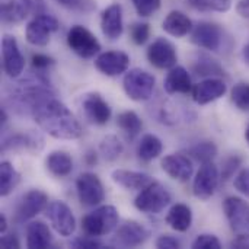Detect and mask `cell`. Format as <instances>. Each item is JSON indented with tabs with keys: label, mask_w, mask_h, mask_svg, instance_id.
Listing matches in <instances>:
<instances>
[{
	"label": "cell",
	"mask_w": 249,
	"mask_h": 249,
	"mask_svg": "<svg viewBox=\"0 0 249 249\" xmlns=\"http://www.w3.org/2000/svg\"><path fill=\"white\" fill-rule=\"evenodd\" d=\"M191 42L207 51H220L225 44V31L213 22H198L191 31Z\"/></svg>",
	"instance_id": "7"
},
{
	"label": "cell",
	"mask_w": 249,
	"mask_h": 249,
	"mask_svg": "<svg viewBox=\"0 0 249 249\" xmlns=\"http://www.w3.org/2000/svg\"><path fill=\"white\" fill-rule=\"evenodd\" d=\"M163 89L168 95H185L193 92V83L188 70L182 66H174L169 69V73L163 80Z\"/></svg>",
	"instance_id": "22"
},
{
	"label": "cell",
	"mask_w": 249,
	"mask_h": 249,
	"mask_svg": "<svg viewBox=\"0 0 249 249\" xmlns=\"http://www.w3.org/2000/svg\"><path fill=\"white\" fill-rule=\"evenodd\" d=\"M57 4L61 7L74 10V12H82V13H89L93 9H96V4L93 0H54Z\"/></svg>",
	"instance_id": "40"
},
{
	"label": "cell",
	"mask_w": 249,
	"mask_h": 249,
	"mask_svg": "<svg viewBox=\"0 0 249 249\" xmlns=\"http://www.w3.org/2000/svg\"><path fill=\"white\" fill-rule=\"evenodd\" d=\"M120 214L114 206H99L82 219V231L88 236L101 238L118 228Z\"/></svg>",
	"instance_id": "2"
},
{
	"label": "cell",
	"mask_w": 249,
	"mask_h": 249,
	"mask_svg": "<svg viewBox=\"0 0 249 249\" xmlns=\"http://www.w3.org/2000/svg\"><path fill=\"white\" fill-rule=\"evenodd\" d=\"M165 220H166V223H168V226L171 229H174L175 232L184 233L193 225V212L187 204L177 203L169 209Z\"/></svg>",
	"instance_id": "27"
},
{
	"label": "cell",
	"mask_w": 249,
	"mask_h": 249,
	"mask_svg": "<svg viewBox=\"0 0 249 249\" xmlns=\"http://www.w3.org/2000/svg\"><path fill=\"white\" fill-rule=\"evenodd\" d=\"M117 125L124 133L127 140H134L140 134V131L143 128V121L137 115V112H134V111H124V112L118 114Z\"/></svg>",
	"instance_id": "31"
},
{
	"label": "cell",
	"mask_w": 249,
	"mask_h": 249,
	"mask_svg": "<svg viewBox=\"0 0 249 249\" xmlns=\"http://www.w3.org/2000/svg\"><path fill=\"white\" fill-rule=\"evenodd\" d=\"M53 244V235L48 228L41 220L31 222L26 226V248L47 249Z\"/></svg>",
	"instance_id": "26"
},
{
	"label": "cell",
	"mask_w": 249,
	"mask_h": 249,
	"mask_svg": "<svg viewBox=\"0 0 249 249\" xmlns=\"http://www.w3.org/2000/svg\"><path fill=\"white\" fill-rule=\"evenodd\" d=\"M149 236L150 232L143 225L136 220H127L117 229L111 244L117 248H137L144 245Z\"/></svg>",
	"instance_id": "12"
},
{
	"label": "cell",
	"mask_w": 249,
	"mask_h": 249,
	"mask_svg": "<svg viewBox=\"0 0 249 249\" xmlns=\"http://www.w3.org/2000/svg\"><path fill=\"white\" fill-rule=\"evenodd\" d=\"M163 31L174 38H184L191 34L194 25L193 20L181 10H172L166 15L162 22Z\"/></svg>",
	"instance_id": "25"
},
{
	"label": "cell",
	"mask_w": 249,
	"mask_h": 249,
	"mask_svg": "<svg viewBox=\"0 0 249 249\" xmlns=\"http://www.w3.org/2000/svg\"><path fill=\"white\" fill-rule=\"evenodd\" d=\"M231 99L235 107L244 112H249V83L239 82L231 90Z\"/></svg>",
	"instance_id": "36"
},
{
	"label": "cell",
	"mask_w": 249,
	"mask_h": 249,
	"mask_svg": "<svg viewBox=\"0 0 249 249\" xmlns=\"http://www.w3.org/2000/svg\"><path fill=\"white\" fill-rule=\"evenodd\" d=\"M220 182V172L217 166L213 162L203 163L196 174L194 182H193V194L196 198L206 201L210 200Z\"/></svg>",
	"instance_id": "9"
},
{
	"label": "cell",
	"mask_w": 249,
	"mask_h": 249,
	"mask_svg": "<svg viewBox=\"0 0 249 249\" xmlns=\"http://www.w3.org/2000/svg\"><path fill=\"white\" fill-rule=\"evenodd\" d=\"M20 181V175L16 168L9 162L3 160L0 163V196L7 197L13 193Z\"/></svg>",
	"instance_id": "32"
},
{
	"label": "cell",
	"mask_w": 249,
	"mask_h": 249,
	"mask_svg": "<svg viewBox=\"0 0 249 249\" xmlns=\"http://www.w3.org/2000/svg\"><path fill=\"white\" fill-rule=\"evenodd\" d=\"M7 231V219L4 214H0V235H4Z\"/></svg>",
	"instance_id": "50"
},
{
	"label": "cell",
	"mask_w": 249,
	"mask_h": 249,
	"mask_svg": "<svg viewBox=\"0 0 249 249\" xmlns=\"http://www.w3.org/2000/svg\"><path fill=\"white\" fill-rule=\"evenodd\" d=\"M242 166V158L238 155H232L229 158L225 159L223 165H222V171H220V181L228 182L229 179H232L233 177H236V172L239 171V168Z\"/></svg>",
	"instance_id": "37"
},
{
	"label": "cell",
	"mask_w": 249,
	"mask_h": 249,
	"mask_svg": "<svg viewBox=\"0 0 249 249\" xmlns=\"http://www.w3.org/2000/svg\"><path fill=\"white\" fill-rule=\"evenodd\" d=\"M1 64L3 71L10 79H18L25 70V57L20 53L18 39L12 35L1 38Z\"/></svg>",
	"instance_id": "11"
},
{
	"label": "cell",
	"mask_w": 249,
	"mask_h": 249,
	"mask_svg": "<svg viewBox=\"0 0 249 249\" xmlns=\"http://www.w3.org/2000/svg\"><path fill=\"white\" fill-rule=\"evenodd\" d=\"M172 201L171 193L165 185L158 181H153L150 185L139 191V196L134 200V207L144 214H159L162 213Z\"/></svg>",
	"instance_id": "3"
},
{
	"label": "cell",
	"mask_w": 249,
	"mask_h": 249,
	"mask_svg": "<svg viewBox=\"0 0 249 249\" xmlns=\"http://www.w3.org/2000/svg\"><path fill=\"white\" fill-rule=\"evenodd\" d=\"M47 206H48V196L41 190H31L22 197L18 206L15 212V222L20 225L28 220H32L39 213H42L47 209Z\"/></svg>",
	"instance_id": "15"
},
{
	"label": "cell",
	"mask_w": 249,
	"mask_h": 249,
	"mask_svg": "<svg viewBox=\"0 0 249 249\" xmlns=\"http://www.w3.org/2000/svg\"><path fill=\"white\" fill-rule=\"evenodd\" d=\"M32 118L44 133L57 140H77L83 134L76 115L55 95L42 101L35 108Z\"/></svg>",
	"instance_id": "1"
},
{
	"label": "cell",
	"mask_w": 249,
	"mask_h": 249,
	"mask_svg": "<svg viewBox=\"0 0 249 249\" xmlns=\"http://www.w3.org/2000/svg\"><path fill=\"white\" fill-rule=\"evenodd\" d=\"M236 12L242 18L249 19V0H239L238 4H236Z\"/></svg>",
	"instance_id": "49"
},
{
	"label": "cell",
	"mask_w": 249,
	"mask_h": 249,
	"mask_svg": "<svg viewBox=\"0 0 249 249\" xmlns=\"http://www.w3.org/2000/svg\"><path fill=\"white\" fill-rule=\"evenodd\" d=\"M242 57H244V61L249 66V42L244 47V50H242Z\"/></svg>",
	"instance_id": "52"
},
{
	"label": "cell",
	"mask_w": 249,
	"mask_h": 249,
	"mask_svg": "<svg viewBox=\"0 0 249 249\" xmlns=\"http://www.w3.org/2000/svg\"><path fill=\"white\" fill-rule=\"evenodd\" d=\"M185 155H188L193 160L198 163H209L213 162L217 156V146L213 142H198L193 146H190L185 150Z\"/></svg>",
	"instance_id": "33"
},
{
	"label": "cell",
	"mask_w": 249,
	"mask_h": 249,
	"mask_svg": "<svg viewBox=\"0 0 249 249\" xmlns=\"http://www.w3.org/2000/svg\"><path fill=\"white\" fill-rule=\"evenodd\" d=\"M160 166L166 175L179 182H187L194 174L193 159L185 153H172L165 156L160 160Z\"/></svg>",
	"instance_id": "18"
},
{
	"label": "cell",
	"mask_w": 249,
	"mask_h": 249,
	"mask_svg": "<svg viewBox=\"0 0 249 249\" xmlns=\"http://www.w3.org/2000/svg\"><path fill=\"white\" fill-rule=\"evenodd\" d=\"M245 140H247V143H248L249 146V125L247 127V130H245Z\"/></svg>",
	"instance_id": "53"
},
{
	"label": "cell",
	"mask_w": 249,
	"mask_h": 249,
	"mask_svg": "<svg viewBox=\"0 0 249 249\" xmlns=\"http://www.w3.org/2000/svg\"><path fill=\"white\" fill-rule=\"evenodd\" d=\"M193 73L196 76L206 77V79L226 76V71H225L223 66L217 60L212 58L207 54H198L197 55V58L193 63Z\"/></svg>",
	"instance_id": "29"
},
{
	"label": "cell",
	"mask_w": 249,
	"mask_h": 249,
	"mask_svg": "<svg viewBox=\"0 0 249 249\" xmlns=\"http://www.w3.org/2000/svg\"><path fill=\"white\" fill-rule=\"evenodd\" d=\"M76 193L79 201L86 207L99 206L105 200V190L98 175L83 172L76 179Z\"/></svg>",
	"instance_id": "8"
},
{
	"label": "cell",
	"mask_w": 249,
	"mask_h": 249,
	"mask_svg": "<svg viewBox=\"0 0 249 249\" xmlns=\"http://www.w3.org/2000/svg\"><path fill=\"white\" fill-rule=\"evenodd\" d=\"M223 212L235 233H248L249 203L247 200L231 196L223 201Z\"/></svg>",
	"instance_id": "13"
},
{
	"label": "cell",
	"mask_w": 249,
	"mask_h": 249,
	"mask_svg": "<svg viewBox=\"0 0 249 249\" xmlns=\"http://www.w3.org/2000/svg\"><path fill=\"white\" fill-rule=\"evenodd\" d=\"M123 152H124V144L114 134L105 136L99 143V153L107 162H115L123 155Z\"/></svg>",
	"instance_id": "34"
},
{
	"label": "cell",
	"mask_w": 249,
	"mask_h": 249,
	"mask_svg": "<svg viewBox=\"0 0 249 249\" xmlns=\"http://www.w3.org/2000/svg\"><path fill=\"white\" fill-rule=\"evenodd\" d=\"M136 12L142 18H149L160 9L162 0H131Z\"/></svg>",
	"instance_id": "39"
},
{
	"label": "cell",
	"mask_w": 249,
	"mask_h": 249,
	"mask_svg": "<svg viewBox=\"0 0 249 249\" xmlns=\"http://www.w3.org/2000/svg\"><path fill=\"white\" fill-rule=\"evenodd\" d=\"M44 147V140L38 133H15L6 137L1 143V150H31L39 152Z\"/></svg>",
	"instance_id": "23"
},
{
	"label": "cell",
	"mask_w": 249,
	"mask_h": 249,
	"mask_svg": "<svg viewBox=\"0 0 249 249\" xmlns=\"http://www.w3.org/2000/svg\"><path fill=\"white\" fill-rule=\"evenodd\" d=\"M60 28L58 20L48 13H38L31 19L25 28V38L28 44L34 47H45L48 45L51 35L57 32Z\"/></svg>",
	"instance_id": "5"
},
{
	"label": "cell",
	"mask_w": 249,
	"mask_h": 249,
	"mask_svg": "<svg viewBox=\"0 0 249 249\" xmlns=\"http://www.w3.org/2000/svg\"><path fill=\"white\" fill-rule=\"evenodd\" d=\"M130 36L136 45H143L150 36V25L147 22H136L130 26Z\"/></svg>",
	"instance_id": "38"
},
{
	"label": "cell",
	"mask_w": 249,
	"mask_h": 249,
	"mask_svg": "<svg viewBox=\"0 0 249 249\" xmlns=\"http://www.w3.org/2000/svg\"><path fill=\"white\" fill-rule=\"evenodd\" d=\"M82 109L88 121L95 125H104L111 120L112 109L109 104L98 92L86 93L82 98Z\"/></svg>",
	"instance_id": "16"
},
{
	"label": "cell",
	"mask_w": 249,
	"mask_h": 249,
	"mask_svg": "<svg viewBox=\"0 0 249 249\" xmlns=\"http://www.w3.org/2000/svg\"><path fill=\"white\" fill-rule=\"evenodd\" d=\"M187 3L198 12L226 13L232 9V0H187Z\"/></svg>",
	"instance_id": "35"
},
{
	"label": "cell",
	"mask_w": 249,
	"mask_h": 249,
	"mask_svg": "<svg viewBox=\"0 0 249 249\" xmlns=\"http://www.w3.org/2000/svg\"><path fill=\"white\" fill-rule=\"evenodd\" d=\"M95 67L105 76L115 77L125 73L130 67V55L124 51L99 53L95 58Z\"/></svg>",
	"instance_id": "17"
},
{
	"label": "cell",
	"mask_w": 249,
	"mask_h": 249,
	"mask_svg": "<svg viewBox=\"0 0 249 249\" xmlns=\"http://www.w3.org/2000/svg\"><path fill=\"white\" fill-rule=\"evenodd\" d=\"M155 86H156L155 76L143 69L127 70L123 79V89L125 95L136 102L149 101L153 95Z\"/></svg>",
	"instance_id": "4"
},
{
	"label": "cell",
	"mask_w": 249,
	"mask_h": 249,
	"mask_svg": "<svg viewBox=\"0 0 249 249\" xmlns=\"http://www.w3.org/2000/svg\"><path fill=\"white\" fill-rule=\"evenodd\" d=\"M158 249H179L181 248V242L172 236V235H160L156 242H155Z\"/></svg>",
	"instance_id": "45"
},
{
	"label": "cell",
	"mask_w": 249,
	"mask_h": 249,
	"mask_svg": "<svg viewBox=\"0 0 249 249\" xmlns=\"http://www.w3.org/2000/svg\"><path fill=\"white\" fill-rule=\"evenodd\" d=\"M162 152H163L162 140L155 134H144L137 144V158L144 163L158 159L162 155Z\"/></svg>",
	"instance_id": "30"
},
{
	"label": "cell",
	"mask_w": 249,
	"mask_h": 249,
	"mask_svg": "<svg viewBox=\"0 0 249 249\" xmlns=\"http://www.w3.org/2000/svg\"><path fill=\"white\" fill-rule=\"evenodd\" d=\"M0 247L3 249H19L20 248V242L15 233H7V235L1 236Z\"/></svg>",
	"instance_id": "46"
},
{
	"label": "cell",
	"mask_w": 249,
	"mask_h": 249,
	"mask_svg": "<svg viewBox=\"0 0 249 249\" xmlns=\"http://www.w3.org/2000/svg\"><path fill=\"white\" fill-rule=\"evenodd\" d=\"M48 172L55 178H66L73 171V159L64 150H54L45 159Z\"/></svg>",
	"instance_id": "28"
},
{
	"label": "cell",
	"mask_w": 249,
	"mask_h": 249,
	"mask_svg": "<svg viewBox=\"0 0 249 249\" xmlns=\"http://www.w3.org/2000/svg\"><path fill=\"white\" fill-rule=\"evenodd\" d=\"M101 31L109 41H117L124 32L123 6L118 3L109 4L101 15Z\"/></svg>",
	"instance_id": "20"
},
{
	"label": "cell",
	"mask_w": 249,
	"mask_h": 249,
	"mask_svg": "<svg viewBox=\"0 0 249 249\" xmlns=\"http://www.w3.org/2000/svg\"><path fill=\"white\" fill-rule=\"evenodd\" d=\"M70 50L80 58H93L101 53V42L83 25H73L67 32Z\"/></svg>",
	"instance_id": "6"
},
{
	"label": "cell",
	"mask_w": 249,
	"mask_h": 249,
	"mask_svg": "<svg viewBox=\"0 0 249 249\" xmlns=\"http://www.w3.org/2000/svg\"><path fill=\"white\" fill-rule=\"evenodd\" d=\"M45 214L53 226V229L60 235V236H71L76 231V219L71 212V209L64 203V201H51L47 209Z\"/></svg>",
	"instance_id": "10"
},
{
	"label": "cell",
	"mask_w": 249,
	"mask_h": 249,
	"mask_svg": "<svg viewBox=\"0 0 249 249\" xmlns=\"http://www.w3.org/2000/svg\"><path fill=\"white\" fill-rule=\"evenodd\" d=\"M70 247L76 249H101L104 248V244L98 238L85 235V236H79V238L73 239L70 242Z\"/></svg>",
	"instance_id": "42"
},
{
	"label": "cell",
	"mask_w": 249,
	"mask_h": 249,
	"mask_svg": "<svg viewBox=\"0 0 249 249\" xmlns=\"http://www.w3.org/2000/svg\"><path fill=\"white\" fill-rule=\"evenodd\" d=\"M98 159H99V155H98V152H95L93 149L86 150V153H85V156H83V162H85V165L89 166V168L96 166V165H98Z\"/></svg>",
	"instance_id": "48"
},
{
	"label": "cell",
	"mask_w": 249,
	"mask_h": 249,
	"mask_svg": "<svg viewBox=\"0 0 249 249\" xmlns=\"http://www.w3.org/2000/svg\"><path fill=\"white\" fill-rule=\"evenodd\" d=\"M34 9V0H7L1 4L0 18L3 23L13 25L23 22Z\"/></svg>",
	"instance_id": "24"
},
{
	"label": "cell",
	"mask_w": 249,
	"mask_h": 249,
	"mask_svg": "<svg viewBox=\"0 0 249 249\" xmlns=\"http://www.w3.org/2000/svg\"><path fill=\"white\" fill-rule=\"evenodd\" d=\"M226 92H228V86L223 79L209 77L198 82L193 88V99L198 105H207L225 96Z\"/></svg>",
	"instance_id": "19"
},
{
	"label": "cell",
	"mask_w": 249,
	"mask_h": 249,
	"mask_svg": "<svg viewBox=\"0 0 249 249\" xmlns=\"http://www.w3.org/2000/svg\"><path fill=\"white\" fill-rule=\"evenodd\" d=\"M231 247L235 249H249V232L238 233V236L231 242Z\"/></svg>",
	"instance_id": "47"
},
{
	"label": "cell",
	"mask_w": 249,
	"mask_h": 249,
	"mask_svg": "<svg viewBox=\"0 0 249 249\" xmlns=\"http://www.w3.org/2000/svg\"><path fill=\"white\" fill-rule=\"evenodd\" d=\"M193 249H222V242L219 241L217 236L210 235V233H203L198 235L194 242L191 244Z\"/></svg>",
	"instance_id": "41"
},
{
	"label": "cell",
	"mask_w": 249,
	"mask_h": 249,
	"mask_svg": "<svg viewBox=\"0 0 249 249\" xmlns=\"http://www.w3.org/2000/svg\"><path fill=\"white\" fill-rule=\"evenodd\" d=\"M233 185L242 196L249 198V168L236 174V177L233 178Z\"/></svg>",
	"instance_id": "44"
},
{
	"label": "cell",
	"mask_w": 249,
	"mask_h": 249,
	"mask_svg": "<svg viewBox=\"0 0 249 249\" xmlns=\"http://www.w3.org/2000/svg\"><path fill=\"white\" fill-rule=\"evenodd\" d=\"M31 63H32V69L39 73H47V70H50V67L55 64L54 58L45 54H34L31 58Z\"/></svg>",
	"instance_id": "43"
},
{
	"label": "cell",
	"mask_w": 249,
	"mask_h": 249,
	"mask_svg": "<svg viewBox=\"0 0 249 249\" xmlns=\"http://www.w3.org/2000/svg\"><path fill=\"white\" fill-rule=\"evenodd\" d=\"M111 179L121 188L128 191H142L147 185H150L155 179L139 171H128V169H114L111 172Z\"/></svg>",
	"instance_id": "21"
},
{
	"label": "cell",
	"mask_w": 249,
	"mask_h": 249,
	"mask_svg": "<svg viewBox=\"0 0 249 249\" xmlns=\"http://www.w3.org/2000/svg\"><path fill=\"white\" fill-rule=\"evenodd\" d=\"M147 60L149 63L160 70L165 69H172L174 66H177L178 61V54H177V48L175 45L166 39V38H156L147 48L146 51Z\"/></svg>",
	"instance_id": "14"
},
{
	"label": "cell",
	"mask_w": 249,
	"mask_h": 249,
	"mask_svg": "<svg viewBox=\"0 0 249 249\" xmlns=\"http://www.w3.org/2000/svg\"><path fill=\"white\" fill-rule=\"evenodd\" d=\"M7 118H9V117H7L6 108H1V109H0V125H1V127L7 123Z\"/></svg>",
	"instance_id": "51"
}]
</instances>
